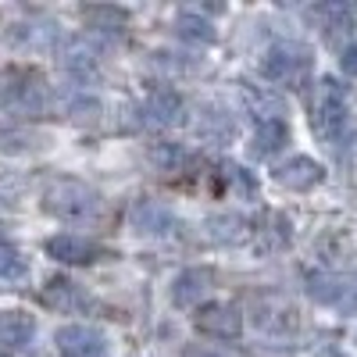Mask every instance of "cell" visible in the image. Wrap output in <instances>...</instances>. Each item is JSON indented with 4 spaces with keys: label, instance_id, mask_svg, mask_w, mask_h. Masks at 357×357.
I'll list each match as a JSON object with an SVG mask.
<instances>
[{
    "label": "cell",
    "instance_id": "6da1fadb",
    "mask_svg": "<svg viewBox=\"0 0 357 357\" xmlns=\"http://www.w3.org/2000/svg\"><path fill=\"white\" fill-rule=\"evenodd\" d=\"M43 207L61 222H86L97 215L100 197L93 186L79 183V178H54L43 193Z\"/></svg>",
    "mask_w": 357,
    "mask_h": 357
},
{
    "label": "cell",
    "instance_id": "7a4b0ae2",
    "mask_svg": "<svg viewBox=\"0 0 357 357\" xmlns=\"http://www.w3.org/2000/svg\"><path fill=\"white\" fill-rule=\"evenodd\" d=\"M314 129L325 139H340V132L347 129V114H350V100H347V86H340L333 75H321L314 82Z\"/></svg>",
    "mask_w": 357,
    "mask_h": 357
},
{
    "label": "cell",
    "instance_id": "3957f363",
    "mask_svg": "<svg viewBox=\"0 0 357 357\" xmlns=\"http://www.w3.org/2000/svg\"><path fill=\"white\" fill-rule=\"evenodd\" d=\"M307 68H311L307 50L304 47H289V43L272 47L264 54V61H261V75L268 82H304Z\"/></svg>",
    "mask_w": 357,
    "mask_h": 357
},
{
    "label": "cell",
    "instance_id": "277c9868",
    "mask_svg": "<svg viewBox=\"0 0 357 357\" xmlns=\"http://www.w3.org/2000/svg\"><path fill=\"white\" fill-rule=\"evenodd\" d=\"M193 325H197V333L211 336V340H236V336L243 333V314H240V307L215 301V304L197 307Z\"/></svg>",
    "mask_w": 357,
    "mask_h": 357
},
{
    "label": "cell",
    "instance_id": "5b68a950",
    "mask_svg": "<svg viewBox=\"0 0 357 357\" xmlns=\"http://www.w3.org/2000/svg\"><path fill=\"white\" fill-rule=\"evenodd\" d=\"M254 321H257V329H261L264 336L282 340V336L296 333V325H301V314H296V307H293L289 301H282V296H264V301H257V314H254Z\"/></svg>",
    "mask_w": 357,
    "mask_h": 357
},
{
    "label": "cell",
    "instance_id": "8992f818",
    "mask_svg": "<svg viewBox=\"0 0 357 357\" xmlns=\"http://www.w3.org/2000/svg\"><path fill=\"white\" fill-rule=\"evenodd\" d=\"M275 183L282 186V190H293V193H307V190H314L321 178H325V168L314 161V158H307V154H296V158H289V161H282V165H275Z\"/></svg>",
    "mask_w": 357,
    "mask_h": 357
},
{
    "label": "cell",
    "instance_id": "52a82bcc",
    "mask_svg": "<svg viewBox=\"0 0 357 357\" xmlns=\"http://www.w3.org/2000/svg\"><path fill=\"white\" fill-rule=\"evenodd\" d=\"M54 343L57 357H104V336L89 325H61Z\"/></svg>",
    "mask_w": 357,
    "mask_h": 357
},
{
    "label": "cell",
    "instance_id": "ba28073f",
    "mask_svg": "<svg viewBox=\"0 0 357 357\" xmlns=\"http://www.w3.org/2000/svg\"><path fill=\"white\" fill-rule=\"evenodd\" d=\"M178 114H183V100H178L175 89H165V86L151 89V97L143 100V122L146 126H158V129L175 126Z\"/></svg>",
    "mask_w": 357,
    "mask_h": 357
},
{
    "label": "cell",
    "instance_id": "9c48e42d",
    "mask_svg": "<svg viewBox=\"0 0 357 357\" xmlns=\"http://www.w3.org/2000/svg\"><path fill=\"white\" fill-rule=\"evenodd\" d=\"M36 333V318L25 311H0V350H22Z\"/></svg>",
    "mask_w": 357,
    "mask_h": 357
},
{
    "label": "cell",
    "instance_id": "30bf717a",
    "mask_svg": "<svg viewBox=\"0 0 357 357\" xmlns=\"http://www.w3.org/2000/svg\"><path fill=\"white\" fill-rule=\"evenodd\" d=\"M47 254L65 264H89L100 257V250L82 236H54V240H47Z\"/></svg>",
    "mask_w": 357,
    "mask_h": 357
},
{
    "label": "cell",
    "instance_id": "8fae6325",
    "mask_svg": "<svg viewBox=\"0 0 357 357\" xmlns=\"http://www.w3.org/2000/svg\"><path fill=\"white\" fill-rule=\"evenodd\" d=\"M207 286H211V275H207L204 268H186V272L175 279L172 301H175L178 307H190V304H197L200 296L207 293Z\"/></svg>",
    "mask_w": 357,
    "mask_h": 357
},
{
    "label": "cell",
    "instance_id": "7c38bea8",
    "mask_svg": "<svg viewBox=\"0 0 357 357\" xmlns=\"http://www.w3.org/2000/svg\"><path fill=\"white\" fill-rule=\"evenodd\" d=\"M132 229L136 232H146V236H158V232H168L172 229V211L168 207H161V204H154V200H139L136 207H132Z\"/></svg>",
    "mask_w": 357,
    "mask_h": 357
},
{
    "label": "cell",
    "instance_id": "4fadbf2b",
    "mask_svg": "<svg viewBox=\"0 0 357 357\" xmlns=\"http://www.w3.org/2000/svg\"><path fill=\"white\" fill-rule=\"evenodd\" d=\"M243 97H247L250 111L261 118V122H279V114L286 111V104H282L279 93H272V89H261V86H254V82H243Z\"/></svg>",
    "mask_w": 357,
    "mask_h": 357
},
{
    "label": "cell",
    "instance_id": "5bb4252c",
    "mask_svg": "<svg viewBox=\"0 0 357 357\" xmlns=\"http://www.w3.org/2000/svg\"><path fill=\"white\" fill-rule=\"evenodd\" d=\"M82 22L86 29H97V33H118V29H126L129 11L114 4H93V8H82Z\"/></svg>",
    "mask_w": 357,
    "mask_h": 357
},
{
    "label": "cell",
    "instance_id": "9a60e30c",
    "mask_svg": "<svg viewBox=\"0 0 357 357\" xmlns=\"http://www.w3.org/2000/svg\"><path fill=\"white\" fill-rule=\"evenodd\" d=\"M286 143H289V129H286V122L279 118V122H261L250 151H254V158H272V154L282 151Z\"/></svg>",
    "mask_w": 357,
    "mask_h": 357
},
{
    "label": "cell",
    "instance_id": "2e32d148",
    "mask_svg": "<svg viewBox=\"0 0 357 357\" xmlns=\"http://www.w3.org/2000/svg\"><path fill=\"white\" fill-rule=\"evenodd\" d=\"M43 304H47V307H57V311H75V307L86 304V296H82L79 286L68 282V279H50L47 289H43Z\"/></svg>",
    "mask_w": 357,
    "mask_h": 357
},
{
    "label": "cell",
    "instance_id": "e0dca14e",
    "mask_svg": "<svg viewBox=\"0 0 357 357\" xmlns=\"http://www.w3.org/2000/svg\"><path fill=\"white\" fill-rule=\"evenodd\" d=\"M61 65L75 75H86V72H93L97 68V50L89 47L86 40H72L65 47V57H61Z\"/></svg>",
    "mask_w": 357,
    "mask_h": 357
},
{
    "label": "cell",
    "instance_id": "ac0fdd59",
    "mask_svg": "<svg viewBox=\"0 0 357 357\" xmlns=\"http://www.w3.org/2000/svg\"><path fill=\"white\" fill-rule=\"evenodd\" d=\"M25 275H29V257L11 243H0V282H22Z\"/></svg>",
    "mask_w": 357,
    "mask_h": 357
},
{
    "label": "cell",
    "instance_id": "d6986e66",
    "mask_svg": "<svg viewBox=\"0 0 357 357\" xmlns=\"http://www.w3.org/2000/svg\"><path fill=\"white\" fill-rule=\"evenodd\" d=\"M175 33H178V40H197V43H211L215 40L211 25H207L204 18H197V15H178L175 18Z\"/></svg>",
    "mask_w": 357,
    "mask_h": 357
},
{
    "label": "cell",
    "instance_id": "ffe728a7",
    "mask_svg": "<svg viewBox=\"0 0 357 357\" xmlns=\"http://www.w3.org/2000/svg\"><path fill=\"white\" fill-rule=\"evenodd\" d=\"M151 161L161 168V172H178L186 165V151L178 143H158L154 151H151Z\"/></svg>",
    "mask_w": 357,
    "mask_h": 357
},
{
    "label": "cell",
    "instance_id": "44dd1931",
    "mask_svg": "<svg viewBox=\"0 0 357 357\" xmlns=\"http://www.w3.org/2000/svg\"><path fill=\"white\" fill-rule=\"evenodd\" d=\"M307 289H311V296H314V301H325V304L340 301V293H343V289H340L333 279H318V275L311 279V286H307Z\"/></svg>",
    "mask_w": 357,
    "mask_h": 357
},
{
    "label": "cell",
    "instance_id": "7402d4cb",
    "mask_svg": "<svg viewBox=\"0 0 357 357\" xmlns=\"http://www.w3.org/2000/svg\"><path fill=\"white\" fill-rule=\"evenodd\" d=\"M22 143H25L22 129H15L8 118H0V151H22Z\"/></svg>",
    "mask_w": 357,
    "mask_h": 357
},
{
    "label": "cell",
    "instance_id": "603a6c76",
    "mask_svg": "<svg viewBox=\"0 0 357 357\" xmlns=\"http://www.w3.org/2000/svg\"><path fill=\"white\" fill-rule=\"evenodd\" d=\"M97 111H100L97 100H79V104L72 107V114L79 118V122H89V118H97Z\"/></svg>",
    "mask_w": 357,
    "mask_h": 357
},
{
    "label": "cell",
    "instance_id": "cb8c5ba5",
    "mask_svg": "<svg viewBox=\"0 0 357 357\" xmlns=\"http://www.w3.org/2000/svg\"><path fill=\"white\" fill-rule=\"evenodd\" d=\"M340 65H343V72H347V75H357V43H350V47L343 50Z\"/></svg>",
    "mask_w": 357,
    "mask_h": 357
},
{
    "label": "cell",
    "instance_id": "d4e9b609",
    "mask_svg": "<svg viewBox=\"0 0 357 357\" xmlns=\"http://www.w3.org/2000/svg\"><path fill=\"white\" fill-rule=\"evenodd\" d=\"M0 240H4V222H0Z\"/></svg>",
    "mask_w": 357,
    "mask_h": 357
},
{
    "label": "cell",
    "instance_id": "484cf974",
    "mask_svg": "<svg viewBox=\"0 0 357 357\" xmlns=\"http://www.w3.org/2000/svg\"><path fill=\"white\" fill-rule=\"evenodd\" d=\"M329 357H343V354H329Z\"/></svg>",
    "mask_w": 357,
    "mask_h": 357
}]
</instances>
